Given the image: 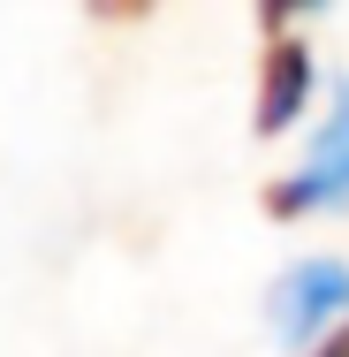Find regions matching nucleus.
<instances>
[{
  "label": "nucleus",
  "instance_id": "obj_5",
  "mask_svg": "<svg viewBox=\"0 0 349 357\" xmlns=\"http://www.w3.org/2000/svg\"><path fill=\"white\" fill-rule=\"evenodd\" d=\"M84 8H91L99 23H137V15H152L160 0H84Z\"/></svg>",
  "mask_w": 349,
  "mask_h": 357
},
{
  "label": "nucleus",
  "instance_id": "obj_4",
  "mask_svg": "<svg viewBox=\"0 0 349 357\" xmlns=\"http://www.w3.org/2000/svg\"><path fill=\"white\" fill-rule=\"evenodd\" d=\"M311 8H327V0H258V23H266V31H288V23L311 15Z\"/></svg>",
  "mask_w": 349,
  "mask_h": 357
},
{
  "label": "nucleus",
  "instance_id": "obj_3",
  "mask_svg": "<svg viewBox=\"0 0 349 357\" xmlns=\"http://www.w3.org/2000/svg\"><path fill=\"white\" fill-rule=\"evenodd\" d=\"M304 107H311V46L274 31L266 69H258V137H281Z\"/></svg>",
  "mask_w": 349,
  "mask_h": 357
},
{
  "label": "nucleus",
  "instance_id": "obj_1",
  "mask_svg": "<svg viewBox=\"0 0 349 357\" xmlns=\"http://www.w3.org/2000/svg\"><path fill=\"white\" fill-rule=\"evenodd\" d=\"M334 206H349V76L334 84V114H327V130L311 137V160L266 190V213L274 220L334 213Z\"/></svg>",
  "mask_w": 349,
  "mask_h": 357
},
{
  "label": "nucleus",
  "instance_id": "obj_6",
  "mask_svg": "<svg viewBox=\"0 0 349 357\" xmlns=\"http://www.w3.org/2000/svg\"><path fill=\"white\" fill-rule=\"evenodd\" d=\"M319 357H349V327H342V335H334V342H327Z\"/></svg>",
  "mask_w": 349,
  "mask_h": 357
},
{
  "label": "nucleus",
  "instance_id": "obj_2",
  "mask_svg": "<svg viewBox=\"0 0 349 357\" xmlns=\"http://www.w3.org/2000/svg\"><path fill=\"white\" fill-rule=\"evenodd\" d=\"M349 312V266L342 259H296L274 282V335L288 350H304L319 327H334Z\"/></svg>",
  "mask_w": 349,
  "mask_h": 357
}]
</instances>
